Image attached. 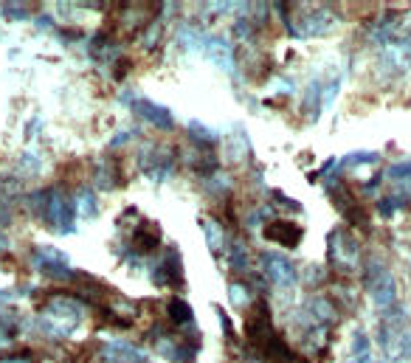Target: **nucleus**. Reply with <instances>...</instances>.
<instances>
[{"label": "nucleus", "mask_w": 411, "mask_h": 363, "mask_svg": "<svg viewBox=\"0 0 411 363\" xmlns=\"http://www.w3.org/2000/svg\"><path fill=\"white\" fill-rule=\"evenodd\" d=\"M79 211H82L85 217H96V197H93L91 189H85V192L79 194Z\"/></svg>", "instance_id": "obj_10"}, {"label": "nucleus", "mask_w": 411, "mask_h": 363, "mask_svg": "<svg viewBox=\"0 0 411 363\" xmlns=\"http://www.w3.org/2000/svg\"><path fill=\"white\" fill-rule=\"evenodd\" d=\"M37 268L42 270V276H51V279H59V276H68V256L62 251H54V248H37Z\"/></svg>", "instance_id": "obj_5"}, {"label": "nucleus", "mask_w": 411, "mask_h": 363, "mask_svg": "<svg viewBox=\"0 0 411 363\" xmlns=\"http://www.w3.org/2000/svg\"><path fill=\"white\" fill-rule=\"evenodd\" d=\"M153 279L158 281V284H180V279H183V273H180V251L178 248H169L164 256H161V262H158V268L153 270Z\"/></svg>", "instance_id": "obj_4"}, {"label": "nucleus", "mask_w": 411, "mask_h": 363, "mask_svg": "<svg viewBox=\"0 0 411 363\" xmlns=\"http://www.w3.org/2000/svg\"><path fill=\"white\" fill-rule=\"evenodd\" d=\"M166 316H169V321L175 324V327H189L192 324V307L183 302V299H172L169 302V307H166Z\"/></svg>", "instance_id": "obj_8"}, {"label": "nucleus", "mask_w": 411, "mask_h": 363, "mask_svg": "<svg viewBox=\"0 0 411 363\" xmlns=\"http://www.w3.org/2000/svg\"><path fill=\"white\" fill-rule=\"evenodd\" d=\"M158 242H161V231H158V226H153L147 220H141V226L132 231V251L135 254H153L158 248Z\"/></svg>", "instance_id": "obj_7"}, {"label": "nucleus", "mask_w": 411, "mask_h": 363, "mask_svg": "<svg viewBox=\"0 0 411 363\" xmlns=\"http://www.w3.org/2000/svg\"><path fill=\"white\" fill-rule=\"evenodd\" d=\"M132 113L139 116L141 121L155 124V127H161V130H172V127H175L172 113H169L166 107H161V105L150 102V99H135V102H132Z\"/></svg>", "instance_id": "obj_2"}, {"label": "nucleus", "mask_w": 411, "mask_h": 363, "mask_svg": "<svg viewBox=\"0 0 411 363\" xmlns=\"http://www.w3.org/2000/svg\"><path fill=\"white\" fill-rule=\"evenodd\" d=\"M31 211L42 217V223L48 229H54L56 234H71L74 231V217H77V206L62 189H42L34 192L29 197Z\"/></svg>", "instance_id": "obj_1"}, {"label": "nucleus", "mask_w": 411, "mask_h": 363, "mask_svg": "<svg viewBox=\"0 0 411 363\" xmlns=\"http://www.w3.org/2000/svg\"><path fill=\"white\" fill-rule=\"evenodd\" d=\"M265 237L270 242H279L282 248H296L302 242V229L290 220H270L265 226Z\"/></svg>", "instance_id": "obj_3"}, {"label": "nucleus", "mask_w": 411, "mask_h": 363, "mask_svg": "<svg viewBox=\"0 0 411 363\" xmlns=\"http://www.w3.org/2000/svg\"><path fill=\"white\" fill-rule=\"evenodd\" d=\"M228 299L237 304V307H245V304H251L248 299H251V293H248V284L245 281H231L228 284Z\"/></svg>", "instance_id": "obj_9"}, {"label": "nucleus", "mask_w": 411, "mask_h": 363, "mask_svg": "<svg viewBox=\"0 0 411 363\" xmlns=\"http://www.w3.org/2000/svg\"><path fill=\"white\" fill-rule=\"evenodd\" d=\"M265 273L273 284H293V265L279 254H262Z\"/></svg>", "instance_id": "obj_6"}]
</instances>
